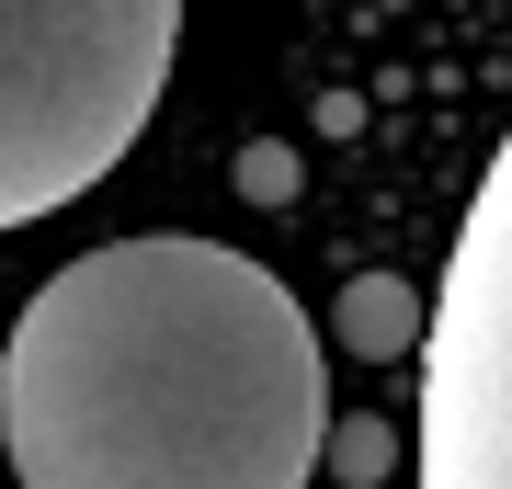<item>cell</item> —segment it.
<instances>
[{
    "instance_id": "obj_2",
    "label": "cell",
    "mask_w": 512,
    "mask_h": 489,
    "mask_svg": "<svg viewBox=\"0 0 512 489\" xmlns=\"http://www.w3.org/2000/svg\"><path fill=\"white\" fill-rule=\"evenodd\" d=\"M171 57V0H0V228L92 194L137 148Z\"/></svg>"
},
{
    "instance_id": "obj_1",
    "label": "cell",
    "mask_w": 512,
    "mask_h": 489,
    "mask_svg": "<svg viewBox=\"0 0 512 489\" xmlns=\"http://www.w3.org/2000/svg\"><path fill=\"white\" fill-rule=\"evenodd\" d=\"M0 455L23 489H308L330 467L319 330L228 239H103L0 342Z\"/></svg>"
},
{
    "instance_id": "obj_3",
    "label": "cell",
    "mask_w": 512,
    "mask_h": 489,
    "mask_svg": "<svg viewBox=\"0 0 512 489\" xmlns=\"http://www.w3.org/2000/svg\"><path fill=\"white\" fill-rule=\"evenodd\" d=\"M421 489H512V126L467 194L421 342Z\"/></svg>"
},
{
    "instance_id": "obj_4",
    "label": "cell",
    "mask_w": 512,
    "mask_h": 489,
    "mask_svg": "<svg viewBox=\"0 0 512 489\" xmlns=\"http://www.w3.org/2000/svg\"><path fill=\"white\" fill-rule=\"evenodd\" d=\"M342 342L365 364H410L421 342H433V296H421L410 273H353L342 285Z\"/></svg>"
},
{
    "instance_id": "obj_5",
    "label": "cell",
    "mask_w": 512,
    "mask_h": 489,
    "mask_svg": "<svg viewBox=\"0 0 512 489\" xmlns=\"http://www.w3.org/2000/svg\"><path fill=\"white\" fill-rule=\"evenodd\" d=\"M330 478H353V489H376V478H399V421H376V410H353V421H330Z\"/></svg>"
},
{
    "instance_id": "obj_6",
    "label": "cell",
    "mask_w": 512,
    "mask_h": 489,
    "mask_svg": "<svg viewBox=\"0 0 512 489\" xmlns=\"http://www.w3.org/2000/svg\"><path fill=\"white\" fill-rule=\"evenodd\" d=\"M239 194H251V205H296V194H308L296 148L285 137H251V148H239Z\"/></svg>"
}]
</instances>
